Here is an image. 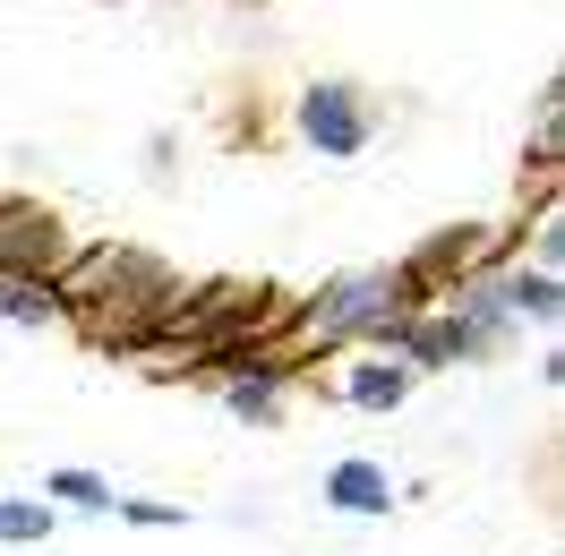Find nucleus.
Returning a JSON list of instances; mask_svg holds the SVG:
<instances>
[{
	"label": "nucleus",
	"mask_w": 565,
	"mask_h": 556,
	"mask_svg": "<svg viewBox=\"0 0 565 556\" xmlns=\"http://www.w3.org/2000/svg\"><path fill=\"white\" fill-rule=\"evenodd\" d=\"M386 317H420V309H403L394 266H343V275H326L309 300H291V317H282V343H275V351L291 360V368H318V360L369 351V334H377Z\"/></svg>",
	"instance_id": "nucleus-1"
},
{
	"label": "nucleus",
	"mask_w": 565,
	"mask_h": 556,
	"mask_svg": "<svg viewBox=\"0 0 565 556\" xmlns=\"http://www.w3.org/2000/svg\"><path fill=\"white\" fill-rule=\"evenodd\" d=\"M505 257H523V223L505 232V223H446V232H428L394 257V291H403V309H437L455 282L489 275Z\"/></svg>",
	"instance_id": "nucleus-2"
},
{
	"label": "nucleus",
	"mask_w": 565,
	"mask_h": 556,
	"mask_svg": "<svg viewBox=\"0 0 565 556\" xmlns=\"http://www.w3.org/2000/svg\"><path fill=\"white\" fill-rule=\"evenodd\" d=\"M291 138L309 146V154H326V163H352V154H369V146L386 138V104L360 77H309L291 95Z\"/></svg>",
	"instance_id": "nucleus-3"
},
{
	"label": "nucleus",
	"mask_w": 565,
	"mask_h": 556,
	"mask_svg": "<svg viewBox=\"0 0 565 556\" xmlns=\"http://www.w3.org/2000/svg\"><path fill=\"white\" fill-rule=\"evenodd\" d=\"M77 257V232L61 223L52 206L18 197L0 214V275H26V282H61V266Z\"/></svg>",
	"instance_id": "nucleus-4"
},
{
	"label": "nucleus",
	"mask_w": 565,
	"mask_h": 556,
	"mask_svg": "<svg viewBox=\"0 0 565 556\" xmlns=\"http://www.w3.org/2000/svg\"><path fill=\"white\" fill-rule=\"evenodd\" d=\"M480 291L505 309L514 334H548V343H557V325H565V275H540V266H523V257H505V266L480 275Z\"/></svg>",
	"instance_id": "nucleus-5"
},
{
	"label": "nucleus",
	"mask_w": 565,
	"mask_h": 556,
	"mask_svg": "<svg viewBox=\"0 0 565 556\" xmlns=\"http://www.w3.org/2000/svg\"><path fill=\"white\" fill-rule=\"evenodd\" d=\"M318 505H326V514H343V522H386L394 505H403V480H394L377 453H343V462H326Z\"/></svg>",
	"instance_id": "nucleus-6"
},
{
	"label": "nucleus",
	"mask_w": 565,
	"mask_h": 556,
	"mask_svg": "<svg viewBox=\"0 0 565 556\" xmlns=\"http://www.w3.org/2000/svg\"><path fill=\"white\" fill-rule=\"evenodd\" d=\"M412 394H420V377H412L403 360H386V351H343V377H334V403H352V411L386 419V411H403Z\"/></svg>",
	"instance_id": "nucleus-7"
},
{
	"label": "nucleus",
	"mask_w": 565,
	"mask_h": 556,
	"mask_svg": "<svg viewBox=\"0 0 565 556\" xmlns=\"http://www.w3.org/2000/svg\"><path fill=\"white\" fill-rule=\"evenodd\" d=\"M0 325H18V334L61 325V291H52V282H26V275H0Z\"/></svg>",
	"instance_id": "nucleus-8"
},
{
	"label": "nucleus",
	"mask_w": 565,
	"mask_h": 556,
	"mask_svg": "<svg viewBox=\"0 0 565 556\" xmlns=\"http://www.w3.org/2000/svg\"><path fill=\"white\" fill-rule=\"evenodd\" d=\"M43 505H70V514H111V480L86 471V462H61L43 471Z\"/></svg>",
	"instance_id": "nucleus-9"
},
{
	"label": "nucleus",
	"mask_w": 565,
	"mask_h": 556,
	"mask_svg": "<svg viewBox=\"0 0 565 556\" xmlns=\"http://www.w3.org/2000/svg\"><path fill=\"white\" fill-rule=\"evenodd\" d=\"M61 531V505H43V496H0V548H43Z\"/></svg>",
	"instance_id": "nucleus-10"
},
{
	"label": "nucleus",
	"mask_w": 565,
	"mask_h": 556,
	"mask_svg": "<svg viewBox=\"0 0 565 556\" xmlns=\"http://www.w3.org/2000/svg\"><path fill=\"white\" fill-rule=\"evenodd\" d=\"M531 257L523 266H540V275H565V214H557V189H540V206H531Z\"/></svg>",
	"instance_id": "nucleus-11"
},
{
	"label": "nucleus",
	"mask_w": 565,
	"mask_h": 556,
	"mask_svg": "<svg viewBox=\"0 0 565 556\" xmlns=\"http://www.w3.org/2000/svg\"><path fill=\"white\" fill-rule=\"evenodd\" d=\"M111 522H129V531H189V505H163V496H111Z\"/></svg>",
	"instance_id": "nucleus-12"
},
{
	"label": "nucleus",
	"mask_w": 565,
	"mask_h": 556,
	"mask_svg": "<svg viewBox=\"0 0 565 556\" xmlns=\"http://www.w3.org/2000/svg\"><path fill=\"white\" fill-rule=\"evenodd\" d=\"M146 180H154V189H172V180H180V138H172V129L146 138Z\"/></svg>",
	"instance_id": "nucleus-13"
}]
</instances>
